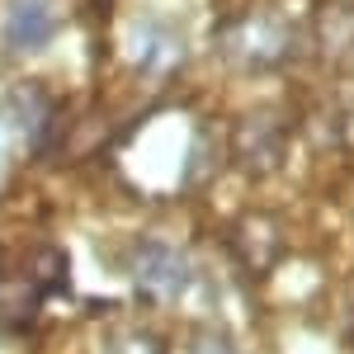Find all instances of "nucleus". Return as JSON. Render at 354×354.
I'll use <instances>...</instances> for the list:
<instances>
[{
	"mask_svg": "<svg viewBox=\"0 0 354 354\" xmlns=\"http://www.w3.org/2000/svg\"><path fill=\"white\" fill-rule=\"evenodd\" d=\"M133 274L151 298H180V288L189 283L185 260H180L170 245H142L137 260H133Z\"/></svg>",
	"mask_w": 354,
	"mask_h": 354,
	"instance_id": "f257e3e1",
	"label": "nucleus"
},
{
	"mask_svg": "<svg viewBox=\"0 0 354 354\" xmlns=\"http://www.w3.org/2000/svg\"><path fill=\"white\" fill-rule=\"evenodd\" d=\"M5 38L10 48H43L53 38V10L43 0H15L5 19Z\"/></svg>",
	"mask_w": 354,
	"mask_h": 354,
	"instance_id": "f03ea898",
	"label": "nucleus"
},
{
	"mask_svg": "<svg viewBox=\"0 0 354 354\" xmlns=\"http://www.w3.org/2000/svg\"><path fill=\"white\" fill-rule=\"evenodd\" d=\"M123 354H156V345H147V340H128Z\"/></svg>",
	"mask_w": 354,
	"mask_h": 354,
	"instance_id": "7ed1b4c3",
	"label": "nucleus"
}]
</instances>
